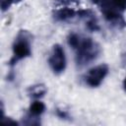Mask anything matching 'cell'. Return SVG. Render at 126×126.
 <instances>
[{"instance_id": "6da1fadb", "label": "cell", "mask_w": 126, "mask_h": 126, "mask_svg": "<svg viewBox=\"0 0 126 126\" xmlns=\"http://www.w3.org/2000/svg\"><path fill=\"white\" fill-rule=\"evenodd\" d=\"M70 47L75 50V61L78 67H84L94 61L100 54V46L91 37H85L72 32L67 37Z\"/></svg>"}, {"instance_id": "7a4b0ae2", "label": "cell", "mask_w": 126, "mask_h": 126, "mask_svg": "<svg viewBox=\"0 0 126 126\" xmlns=\"http://www.w3.org/2000/svg\"><path fill=\"white\" fill-rule=\"evenodd\" d=\"M97 5L107 22L120 29L126 27V21L123 18L126 0H101Z\"/></svg>"}, {"instance_id": "3957f363", "label": "cell", "mask_w": 126, "mask_h": 126, "mask_svg": "<svg viewBox=\"0 0 126 126\" xmlns=\"http://www.w3.org/2000/svg\"><path fill=\"white\" fill-rule=\"evenodd\" d=\"M13 55L9 61L11 67L15 66L19 61L32 56V34L28 31H20L12 45Z\"/></svg>"}, {"instance_id": "277c9868", "label": "cell", "mask_w": 126, "mask_h": 126, "mask_svg": "<svg viewBox=\"0 0 126 126\" xmlns=\"http://www.w3.org/2000/svg\"><path fill=\"white\" fill-rule=\"evenodd\" d=\"M48 64L54 74L59 75L64 72L66 68V55L63 47L60 44L56 43L52 46L48 58Z\"/></svg>"}, {"instance_id": "5b68a950", "label": "cell", "mask_w": 126, "mask_h": 126, "mask_svg": "<svg viewBox=\"0 0 126 126\" xmlns=\"http://www.w3.org/2000/svg\"><path fill=\"white\" fill-rule=\"evenodd\" d=\"M108 71H109V68L106 64H100L91 68L84 78L86 84L91 88L98 87L102 83L104 78L107 76Z\"/></svg>"}, {"instance_id": "8992f818", "label": "cell", "mask_w": 126, "mask_h": 126, "mask_svg": "<svg viewBox=\"0 0 126 126\" xmlns=\"http://www.w3.org/2000/svg\"><path fill=\"white\" fill-rule=\"evenodd\" d=\"M75 17H78V11L69 7H62L53 13V18L57 22H67Z\"/></svg>"}, {"instance_id": "52a82bcc", "label": "cell", "mask_w": 126, "mask_h": 126, "mask_svg": "<svg viewBox=\"0 0 126 126\" xmlns=\"http://www.w3.org/2000/svg\"><path fill=\"white\" fill-rule=\"evenodd\" d=\"M29 94L33 97V98H39L41 96H43L46 93V88L44 87V85H34L29 88L28 90Z\"/></svg>"}, {"instance_id": "ba28073f", "label": "cell", "mask_w": 126, "mask_h": 126, "mask_svg": "<svg viewBox=\"0 0 126 126\" xmlns=\"http://www.w3.org/2000/svg\"><path fill=\"white\" fill-rule=\"evenodd\" d=\"M21 1L22 0H1V10H2V12L7 11L12 5L17 4Z\"/></svg>"}, {"instance_id": "9c48e42d", "label": "cell", "mask_w": 126, "mask_h": 126, "mask_svg": "<svg viewBox=\"0 0 126 126\" xmlns=\"http://www.w3.org/2000/svg\"><path fill=\"white\" fill-rule=\"evenodd\" d=\"M55 2L62 7H68L71 4L78 3V0H55Z\"/></svg>"}, {"instance_id": "30bf717a", "label": "cell", "mask_w": 126, "mask_h": 126, "mask_svg": "<svg viewBox=\"0 0 126 126\" xmlns=\"http://www.w3.org/2000/svg\"><path fill=\"white\" fill-rule=\"evenodd\" d=\"M57 114H58V116H60L61 118H67L68 117V114L65 112V111H62V110H57Z\"/></svg>"}, {"instance_id": "8fae6325", "label": "cell", "mask_w": 126, "mask_h": 126, "mask_svg": "<svg viewBox=\"0 0 126 126\" xmlns=\"http://www.w3.org/2000/svg\"><path fill=\"white\" fill-rule=\"evenodd\" d=\"M123 89H124V91L126 92V76H125V78H124V80H123Z\"/></svg>"}, {"instance_id": "7c38bea8", "label": "cell", "mask_w": 126, "mask_h": 126, "mask_svg": "<svg viewBox=\"0 0 126 126\" xmlns=\"http://www.w3.org/2000/svg\"><path fill=\"white\" fill-rule=\"evenodd\" d=\"M93 1H94V3H95V4L97 5V4H98V3H99L101 0H93Z\"/></svg>"}]
</instances>
